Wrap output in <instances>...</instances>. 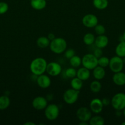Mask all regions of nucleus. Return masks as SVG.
Listing matches in <instances>:
<instances>
[{
	"instance_id": "1",
	"label": "nucleus",
	"mask_w": 125,
	"mask_h": 125,
	"mask_svg": "<svg viewBox=\"0 0 125 125\" xmlns=\"http://www.w3.org/2000/svg\"><path fill=\"white\" fill-rule=\"evenodd\" d=\"M47 63L46 60L43 57H36L31 62L29 69L33 75L38 76L46 72Z\"/></svg>"
},
{
	"instance_id": "2",
	"label": "nucleus",
	"mask_w": 125,
	"mask_h": 125,
	"mask_svg": "<svg viewBox=\"0 0 125 125\" xmlns=\"http://www.w3.org/2000/svg\"><path fill=\"white\" fill-rule=\"evenodd\" d=\"M67 43L66 40L62 37H55L50 41V47L51 52L56 54H60L64 52L67 49Z\"/></svg>"
},
{
	"instance_id": "3",
	"label": "nucleus",
	"mask_w": 125,
	"mask_h": 125,
	"mask_svg": "<svg viewBox=\"0 0 125 125\" xmlns=\"http://www.w3.org/2000/svg\"><path fill=\"white\" fill-rule=\"evenodd\" d=\"M110 104L116 111H123L125 108V94L120 92L114 95Z\"/></svg>"
},
{
	"instance_id": "4",
	"label": "nucleus",
	"mask_w": 125,
	"mask_h": 125,
	"mask_svg": "<svg viewBox=\"0 0 125 125\" xmlns=\"http://www.w3.org/2000/svg\"><path fill=\"white\" fill-rule=\"evenodd\" d=\"M82 65L89 70H93L98 65V58L93 54H86L82 59Z\"/></svg>"
},
{
	"instance_id": "5",
	"label": "nucleus",
	"mask_w": 125,
	"mask_h": 125,
	"mask_svg": "<svg viewBox=\"0 0 125 125\" xmlns=\"http://www.w3.org/2000/svg\"><path fill=\"white\" fill-rule=\"evenodd\" d=\"M44 111V114L47 120L53 121L58 117L60 114V109L58 105L55 104H48Z\"/></svg>"
},
{
	"instance_id": "6",
	"label": "nucleus",
	"mask_w": 125,
	"mask_h": 125,
	"mask_svg": "<svg viewBox=\"0 0 125 125\" xmlns=\"http://www.w3.org/2000/svg\"><path fill=\"white\" fill-rule=\"evenodd\" d=\"M124 65L125 63L122 57H120L116 55L110 59L109 67L110 70L115 73L121 72L123 69Z\"/></svg>"
},
{
	"instance_id": "7",
	"label": "nucleus",
	"mask_w": 125,
	"mask_h": 125,
	"mask_svg": "<svg viewBox=\"0 0 125 125\" xmlns=\"http://www.w3.org/2000/svg\"><path fill=\"white\" fill-rule=\"evenodd\" d=\"M80 90L73 89H69L64 92L63 94L64 101L67 104H73L77 101L79 96Z\"/></svg>"
},
{
	"instance_id": "8",
	"label": "nucleus",
	"mask_w": 125,
	"mask_h": 125,
	"mask_svg": "<svg viewBox=\"0 0 125 125\" xmlns=\"http://www.w3.org/2000/svg\"><path fill=\"white\" fill-rule=\"evenodd\" d=\"M62 72V67L59 63L56 62H50L47 63L46 72L49 76H57Z\"/></svg>"
},
{
	"instance_id": "9",
	"label": "nucleus",
	"mask_w": 125,
	"mask_h": 125,
	"mask_svg": "<svg viewBox=\"0 0 125 125\" xmlns=\"http://www.w3.org/2000/svg\"><path fill=\"white\" fill-rule=\"evenodd\" d=\"M77 118L80 122H89L92 117V112L90 109L86 107H82L78 109L76 112Z\"/></svg>"
},
{
	"instance_id": "10",
	"label": "nucleus",
	"mask_w": 125,
	"mask_h": 125,
	"mask_svg": "<svg viewBox=\"0 0 125 125\" xmlns=\"http://www.w3.org/2000/svg\"><path fill=\"white\" fill-rule=\"evenodd\" d=\"M82 21L84 26L88 28H93L98 24V18L95 15L88 13L82 18Z\"/></svg>"
},
{
	"instance_id": "11",
	"label": "nucleus",
	"mask_w": 125,
	"mask_h": 125,
	"mask_svg": "<svg viewBox=\"0 0 125 125\" xmlns=\"http://www.w3.org/2000/svg\"><path fill=\"white\" fill-rule=\"evenodd\" d=\"M48 105V100L45 97L38 96L34 98L32 101V106L37 111L44 110Z\"/></svg>"
},
{
	"instance_id": "12",
	"label": "nucleus",
	"mask_w": 125,
	"mask_h": 125,
	"mask_svg": "<svg viewBox=\"0 0 125 125\" xmlns=\"http://www.w3.org/2000/svg\"><path fill=\"white\" fill-rule=\"evenodd\" d=\"M104 105L102 100L99 98H94L90 101L89 103V109L93 113L98 114L102 111Z\"/></svg>"
},
{
	"instance_id": "13",
	"label": "nucleus",
	"mask_w": 125,
	"mask_h": 125,
	"mask_svg": "<svg viewBox=\"0 0 125 125\" xmlns=\"http://www.w3.org/2000/svg\"><path fill=\"white\" fill-rule=\"evenodd\" d=\"M36 82L38 86L42 89H47L51 85V79L50 77L44 74L38 76Z\"/></svg>"
},
{
	"instance_id": "14",
	"label": "nucleus",
	"mask_w": 125,
	"mask_h": 125,
	"mask_svg": "<svg viewBox=\"0 0 125 125\" xmlns=\"http://www.w3.org/2000/svg\"><path fill=\"white\" fill-rule=\"evenodd\" d=\"M109 39L107 36L104 35H98L96 38H95V41H94V45L96 47L99 48H105L109 44Z\"/></svg>"
},
{
	"instance_id": "15",
	"label": "nucleus",
	"mask_w": 125,
	"mask_h": 125,
	"mask_svg": "<svg viewBox=\"0 0 125 125\" xmlns=\"http://www.w3.org/2000/svg\"><path fill=\"white\" fill-rule=\"evenodd\" d=\"M112 81L115 85L123 86L125 85V73L121 72L115 73L113 75Z\"/></svg>"
},
{
	"instance_id": "16",
	"label": "nucleus",
	"mask_w": 125,
	"mask_h": 125,
	"mask_svg": "<svg viewBox=\"0 0 125 125\" xmlns=\"http://www.w3.org/2000/svg\"><path fill=\"white\" fill-rule=\"evenodd\" d=\"M90 75L91 73L89 70L87 69L84 67L79 68L77 70V77L83 81L88 80L90 77Z\"/></svg>"
},
{
	"instance_id": "17",
	"label": "nucleus",
	"mask_w": 125,
	"mask_h": 125,
	"mask_svg": "<svg viewBox=\"0 0 125 125\" xmlns=\"http://www.w3.org/2000/svg\"><path fill=\"white\" fill-rule=\"evenodd\" d=\"M93 76L96 80H101L105 76V71L104 68L98 65L93 70Z\"/></svg>"
},
{
	"instance_id": "18",
	"label": "nucleus",
	"mask_w": 125,
	"mask_h": 125,
	"mask_svg": "<svg viewBox=\"0 0 125 125\" xmlns=\"http://www.w3.org/2000/svg\"><path fill=\"white\" fill-rule=\"evenodd\" d=\"M30 5L32 8L36 10H41L47 6L46 0H31Z\"/></svg>"
},
{
	"instance_id": "19",
	"label": "nucleus",
	"mask_w": 125,
	"mask_h": 125,
	"mask_svg": "<svg viewBox=\"0 0 125 125\" xmlns=\"http://www.w3.org/2000/svg\"><path fill=\"white\" fill-rule=\"evenodd\" d=\"M50 43V40L48 39L47 37L40 36L37 39L36 45L40 48H46L49 46Z\"/></svg>"
},
{
	"instance_id": "20",
	"label": "nucleus",
	"mask_w": 125,
	"mask_h": 125,
	"mask_svg": "<svg viewBox=\"0 0 125 125\" xmlns=\"http://www.w3.org/2000/svg\"><path fill=\"white\" fill-rule=\"evenodd\" d=\"M115 53L116 56L120 57H125V41H120L115 48Z\"/></svg>"
},
{
	"instance_id": "21",
	"label": "nucleus",
	"mask_w": 125,
	"mask_h": 125,
	"mask_svg": "<svg viewBox=\"0 0 125 125\" xmlns=\"http://www.w3.org/2000/svg\"><path fill=\"white\" fill-rule=\"evenodd\" d=\"M93 4L98 10H104L109 6L108 0H93Z\"/></svg>"
},
{
	"instance_id": "22",
	"label": "nucleus",
	"mask_w": 125,
	"mask_h": 125,
	"mask_svg": "<svg viewBox=\"0 0 125 125\" xmlns=\"http://www.w3.org/2000/svg\"><path fill=\"white\" fill-rule=\"evenodd\" d=\"M71 88L76 90H80L83 87V81L81 80L77 76L72 78L71 81Z\"/></svg>"
},
{
	"instance_id": "23",
	"label": "nucleus",
	"mask_w": 125,
	"mask_h": 125,
	"mask_svg": "<svg viewBox=\"0 0 125 125\" xmlns=\"http://www.w3.org/2000/svg\"><path fill=\"white\" fill-rule=\"evenodd\" d=\"M11 100L7 95L0 96V110L6 109L10 106Z\"/></svg>"
},
{
	"instance_id": "24",
	"label": "nucleus",
	"mask_w": 125,
	"mask_h": 125,
	"mask_svg": "<svg viewBox=\"0 0 125 125\" xmlns=\"http://www.w3.org/2000/svg\"><path fill=\"white\" fill-rule=\"evenodd\" d=\"M83 43L87 46H90L94 43L95 41V37L94 34L92 33H87L85 34L83 38Z\"/></svg>"
},
{
	"instance_id": "25",
	"label": "nucleus",
	"mask_w": 125,
	"mask_h": 125,
	"mask_svg": "<svg viewBox=\"0 0 125 125\" xmlns=\"http://www.w3.org/2000/svg\"><path fill=\"white\" fill-rule=\"evenodd\" d=\"M105 121L103 117L99 115H95L91 117L89 120V125H104Z\"/></svg>"
},
{
	"instance_id": "26",
	"label": "nucleus",
	"mask_w": 125,
	"mask_h": 125,
	"mask_svg": "<svg viewBox=\"0 0 125 125\" xmlns=\"http://www.w3.org/2000/svg\"><path fill=\"white\" fill-rule=\"evenodd\" d=\"M89 88L92 92L99 93L102 89V84L99 80H94L91 83Z\"/></svg>"
},
{
	"instance_id": "27",
	"label": "nucleus",
	"mask_w": 125,
	"mask_h": 125,
	"mask_svg": "<svg viewBox=\"0 0 125 125\" xmlns=\"http://www.w3.org/2000/svg\"><path fill=\"white\" fill-rule=\"evenodd\" d=\"M69 63L74 68H78L82 65V58L80 56L74 55L69 59Z\"/></svg>"
},
{
	"instance_id": "28",
	"label": "nucleus",
	"mask_w": 125,
	"mask_h": 125,
	"mask_svg": "<svg viewBox=\"0 0 125 125\" xmlns=\"http://www.w3.org/2000/svg\"><path fill=\"white\" fill-rule=\"evenodd\" d=\"M109 61H110V59L108 58L107 57L102 56L98 59V65L105 68L107 67H109Z\"/></svg>"
},
{
	"instance_id": "29",
	"label": "nucleus",
	"mask_w": 125,
	"mask_h": 125,
	"mask_svg": "<svg viewBox=\"0 0 125 125\" xmlns=\"http://www.w3.org/2000/svg\"><path fill=\"white\" fill-rule=\"evenodd\" d=\"M65 75L67 78L72 79L77 76V70L75 69V68H74L72 67H69L65 71Z\"/></svg>"
},
{
	"instance_id": "30",
	"label": "nucleus",
	"mask_w": 125,
	"mask_h": 125,
	"mask_svg": "<svg viewBox=\"0 0 125 125\" xmlns=\"http://www.w3.org/2000/svg\"><path fill=\"white\" fill-rule=\"evenodd\" d=\"M94 32H95V33L98 35H104V34H105V31H106V29H105V27L103 25H102V24H98L94 27Z\"/></svg>"
},
{
	"instance_id": "31",
	"label": "nucleus",
	"mask_w": 125,
	"mask_h": 125,
	"mask_svg": "<svg viewBox=\"0 0 125 125\" xmlns=\"http://www.w3.org/2000/svg\"><path fill=\"white\" fill-rule=\"evenodd\" d=\"M9 10V5L5 2H0V15L6 13Z\"/></svg>"
},
{
	"instance_id": "32",
	"label": "nucleus",
	"mask_w": 125,
	"mask_h": 125,
	"mask_svg": "<svg viewBox=\"0 0 125 125\" xmlns=\"http://www.w3.org/2000/svg\"><path fill=\"white\" fill-rule=\"evenodd\" d=\"M74 55H75V52L73 49H66L64 51V56L67 59H70Z\"/></svg>"
},
{
	"instance_id": "33",
	"label": "nucleus",
	"mask_w": 125,
	"mask_h": 125,
	"mask_svg": "<svg viewBox=\"0 0 125 125\" xmlns=\"http://www.w3.org/2000/svg\"><path fill=\"white\" fill-rule=\"evenodd\" d=\"M93 54L98 59L100 57L102 56V50L101 48H99L96 47V48L93 51Z\"/></svg>"
},
{
	"instance_id": "34",
	"label": "nucleus",
	"mask_w": 125,
	"mask_h": 125,
	"mask_svg": "<svg viewBox=\"0 0 125 125\" xmlns=\"http://www.w3.org/2000/svg\"><path fill=\"white\" fill-rule=\"evenodd\" d=\"M102 102L104 106H107L110 104L111 100L109 98H104L102 100Z\"/></svg>"
},
{
	"instance_id": "35",
	"label": "nucleus",
	"mask_w": 125,
	"mask_h": 125,
	"mask_svg": "<svg viewBox=\"0 0 125 125\" xmlns=\"http://www.w3.org/2000/svg\"><path fill=\"white\" fill-rule=\"evenodd\" d=\"M47 37H48V39H49V40L51 41V40H53V39H55V34H53V33H49L47 35Z\"/></svg>"
},
{
	"instance_id": "36",
	"label": "nucleus",
	"mask_w": 125,
	"mask_h": 125,
	"mask_svg": "<svg viewBox=\"0 0 125 125\" xmlns=\"http://www.w3.org/2000/svg\"><path fill=\"white\" fill-rule=\"evenodd\" d=\"M25 125H35L36 124L34 123H33V122H26V123H24Z\"/></svg>"
},
{
	"instance_id": "37",
	"label": "nucleus",
	"mask_w": 125,
	"mask_h": 125,
	"mask_svg": "<svg viewBox=\"0 0 125 125\" xmlns=\"http://www.w3.org/2000/svg\"><path fill=\"white\" fill-rule=\"evenodd\" d=\"M80 125H88V122H80L79 123Z\"/></svg>"
},
{
	"instance_id": "38",
	"label": "nucleus",
	"mask_w": 125,
	"mask_h": 125,
	"mask_svg": "<svg viewBox=\"0 0 125 125\" xmlns=\"http://www.w3.org/2000/svg\"><path fill=\"white\" fill-rule=\"evenodd\" d=\"M121 39H122V40H121V41H123V40H125V32H123V35H121Z\"/></svg>"
},
{
	"instance_id": "39",
	"label": "nucleus",
	"mask_w": 125,
	"mask_h": 125,
	"mask_svg": "<svg viewBox=\"0 0 125 125\" xmlns=\"http://www.w3.org/2000/svg\"><path fill=\"white\" fill-rule=\"evenodd\" d=\"M123 114L124 117H125V108L123 110Z\"/></svg>"
},
{
	"instance_id": "40",
	"label": "nucleus",
	"mask_w": 125,
	"mask_h": 125,
	"mask_svg": "<svg viewBox=\"0 0 125 125\" xmlns=\"http://www.w3.org/2000/svg\"><path fill=\"white\" fill-rule=\"evenodd\" d=\"M121 125H125V122H123V123H121Z\"/></svg>"
},
{
	"instance_id": "41",
	"label": "nucleus",
	"mask_w": 125,
	"mask_h": 125,
	"mask_svg": "<svg viewBox=\"0 0 125 125\" xmlns=\"http://www.w3.org/2000/svg\"><path fill=\"white\" fill-rule=\"evenodd\" d=\"M29 1H31V0H29Z\"/></svg>"
},
{
	"instance_id": "42",
	"label": "nucleus",
	"mask_w": 125,
	"mask_h": 125,
	"mask_svg": "<svg viewBox=\"0 0 125 125\" xmlns=\"http://www.w3.org/2000/svg\"></svg>"
},
{
	"instance_id": "43",
	"label": "nucleus",
	"mask_w": 125,
	"mask_h": 125,
	"mask_svg": "<svg viewBox=\"0 0 125 125\" xmlns=\"http://www.w3.org/2000/svg\"></svg>"
}]
</instances>
